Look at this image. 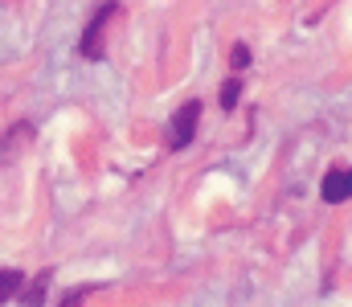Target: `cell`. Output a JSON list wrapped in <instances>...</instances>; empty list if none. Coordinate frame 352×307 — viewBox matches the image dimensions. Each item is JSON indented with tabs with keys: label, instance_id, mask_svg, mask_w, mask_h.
Returning <instances> with one entry per match:
<instances>
[{
	"label": "cell",
	"instance_id": "9",
	"mask_svg": "<svg viewBox=\"0 0 352 307\" xmlns=\"http://www.w3.org/2000/svg\"><path fill=\"white\" fill-rule=\"evenodd\" d=\"M82 299H87V287H78V291H70V295L62 299V307H82Z\"/></svg>",
	"mask_w": 352,
	"mask_h": 307
},
{
	"label": "cell",
	"instance_id": "3",
	"mask_svg": "<svg viewBox=\"0 0 352 307\" xmlns=\"http://www.w3.org/2000/svg\"><path fill=\"white\" fill-rule=\"evenodd\" d=\"M197 119H201V102H184L180 111L173 115V152L180 148H188L192 144V135H197Z\"/></svg>",
	"mask_w": 352,
	"mask_h": 307
},
{
	"label": "cell",
	"instance_id": "7",
	"mask_svg": "<svg viewBox=\"0 0 352 307\" xmlns=\"http://www.w3.org/2000/svg\"><path fill=\"white\" fill-rule=\"evenodd\" d=\"M238 99H242V82H238V78H230V82L221 87V106H226V111H234Z\"/></svg>",
	"mask_w": 352,
	"mask_h": 307
},
{
	"label": "cell",
	"instance_id": "6",
	"mask_svg": "<svg viewBox=\"0 0 352 307\" xmlns=\"http://www.w3.org/2000/svg\"><path fill=\"white\" fill-rule=\"evenodd\" d=\"M25 287V279H21V271H0V307L8 304L16 291Z\"/></svg>",
	"mask_w": 352,
	"mask_h": 307
},
{
	"label": "cell",
	"instance_id": "1",
	"mask_svg": "<svg viewBox=\"0 0 352 307\" xmlns=\"http://www.w3.org/2000/svg\"><path fill=\"white\" fill-rule=\"evenodd\" d=\"M115 16H123V8H119L115 0L98 4V12L90 16L87 33H82V58H90V62H98V58L107 54V29H111V21H115Z\"/></svg>",
	"mask_w": 352,
	"mask_h": 307
},
{
	"label": "cell",
	"instance_id": "2",
	"mask_svg": "<svg viewBox=\"0 0 352 307\" xmlns=\"http://www.w3.org/2000/svg\"><path fill=\"white\" fill-rule=\"evenodd\" d=\"M29 144H33V123H29V119L12 123V127L0 135V164H12L16 156H25Z\"/></svg>",
	"mask_w": 352,
	"mask_h": 307
},
{
	"label": "cell",
	"instance_id": "8",
	"mask_svg": "<svg viewBox=\"0 0 352 307\" xmlns=\"http://www.w3.org/2000/svg\"><path fill=\"white\" fill-rule=\"evenodd\" d=\"M230 66H234V70H246V66H250V49H246V45H234V49H230Z\"/></svg>",
	"mask_w": 352,
	"mask_h": 307
},
{
	"label": "cell",
	"instance_id": "4",
	"mask_svg": "<svg viewBox=\"0 0 352 307\" xmlns=\"http://www.w3.org/2000/svg\"><path fill=\"white\" fill-rule=\"evenodd\" d=\"M320 197L328 205H340L352 197V168H332L328 177H324V185H320Z\"/></svg>",
	"mask_w": 352,
	"mask_h": 307
},
{
	"label": "cell",
	"instance_id": "5",
	"mask_svg": "<svg viewBox=\"0 0 352 307\" xmlns=\"http://www.w3.org/2000/svg\"><path fill=\"white\" fill-rule=\"evenodd\" d=\"M50 283H54V275L41 271L25 291H16V295H21V307H45V291H50Z\"/></svg>",
	"mask_w": 352,
	"mask_h": 307
}]
</instances>
